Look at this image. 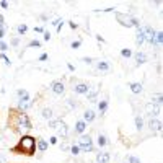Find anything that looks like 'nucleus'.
<instances>
[{
    "mask_svg": "<svg viewBox=\"0 0 163 163\" xmlns=\"http://www.w3.org/2000/svg\"><path fill=\"white\" fill-rule=\"evenodd\" d=\"M62 26H64V20L60 21V23H59L57 26H55V30H57V33H60V31H62Z\"/></svg>",
    "mask_w": 163,
    "mask_h": 163,
    "instance_id": "nucleus-43",
    "label": "nucleus"
},
{
    "mask_svg": "<svg viewBox=\"0 0 163 163\" xmlns=\"http://www.w3.org/2000/svg\"><path fill=\"white\" fill-rule=\"evenodd\" d=\"M98 109H100L101 113V116L106 113V109H108V100H101L100 103H98Z\"/></svg>",
    "mask_w": 163,
    "mask_h": 163,
    "instance_id": "nucleus-23",
    "label": "nucleus"
},
{
    "mask_svg": "<svg viewBox=\"0 0 163 163\" xmlns=\"http://www.w3.org/2000/svg\"><path fill=\"white\" fill-rule=\"evenodd\" d=\"M129 88H131L132 93H136V95H139V93H142V91H144L142 83H139V82H132V83L129 85Z\"/></svg>",
    "mask_w": 163,
    "mask_h": 163,
    "instance_id": "nucleus-17",
    "label": "nucleus"
},
{
    "mask_svg": "<svg viewBox=\"0 0 163 163\" xmlns=\"http://www.w3.org/2000/svg\"><path fill=\"white\" fill-rule=\"evenodd\" d=\"M21 113L18 108H10L8 109V121H7V127L13 132V134H21L20 131V116Z\"/></svg>",
    "mask_w": 163,
    "mask_h": 163,
    "instance_id": "nucleus-2",
    "label": "nucleus"
},
{
    "mask_svg": "<svg viewBox=\"0 0 163 163\" xmlns=\"http://www.w3.org/2000/svg\"><path fill=\"white\" fill-rule=\"evenodd\" d=\"M64 121L62 119L59 117V119H51V121H49V127H51V129H57V127L62 124Z\"/></svg>",
    "mask_w": 163,
    "mask_h": 163,
    "instance_id": "nucleus-25",
    "label": "nucleus"
},
{
    "mask_svg": "<svg viewBox=\"0 0 163 163\" xmlns=\"http://www.w3.org/2000/svg\"><path fill=\"white\" fill-rule=\"evenodd\" d=\"M121 55L129 59V57H132V51H131V49H127V47H124V49H121Z\"/></svg>",
    "mask_w": 163,
    "mask_h": 163,
    "instance_id": "nucleus-30",
    "label": "nucleus"
},
{
    "mask_svg": "<svg viewBox=\"0 0 163 163\" xmlns=\"http://www.w3.org/2000/svg\"><path fill=\"white\" fill-rule=\"evenodd\" d=\"M10 153L15 155H25V157H33L36 153V137L30 134H23L20 140L10 148Z\"/></svg>",
    "mask_w": 163,
    "mask_h": 163,
    "instance_id": "nucleus-1",
    "label": "nucleus"
},
{
    "mask_svg": "<svg viewBox=\"0 0 163 163\" xmlns=\"http://www.w3.org/2000/svg\"><path fill=\"white\" fill-rule=\"evenodd\" d=\"M127 163H140V160L136 155H129V157H127Z\"/></svg>",
    "mask_w": 163,
    "mask_h": 163,
    "instance_id": "nucleus-32",
    "label": "nucleus"
},
{
    "mask_svg": "<svg viewBox=\"0 0 163 163\" xmlns=\"http://www.w3.org/2000/svg\"><path fill=\"white\" fill-rule=\"evenodd\" d=\"M134 55V59H136V64H137V67H140L142 64H145L147 62V54L145 52H136V54H132Z\"/></svg>",
    "mask_w": 163,
    "mask_h": 163,
    "instance_id": "nucleus-13",
    "label": "nucleus"
},
{
    "mask_svg": "<svg viewBox=\"0 0 163 163\" xmlns=\"http://www.w3.org/2000/svg\"><path fill=\"white\" fill-rule=\"evenodd\" d=\"M5 33H7V26H5V28H0V41H3Z\"/></svg>",
    "mask_w": 163,
    "mask_h": 163,
    "instance_id": "nucleus-39",
    "label": "nucleus"
},
{
    "mask_svg": "<svg viewBox=\"0 0 163 163\" xmlns=\"http://www.w3.org/2000/svg\"><path fill=\"white\" fill-rule=\"evenodd\" d=\"M51 39V33L49 31H44V41H49Z\"/></svg>",
    "mask_w": 163,
    "mask_h": 163,
    "instance_id": "nucleus-46",
    "label": "nucleus"
},
{
    "mask_svg": "<svg viewBox=\"0 0 163 163\" xmlns=\"http://www.w3.org/2000/svg\"><path fill=\"white\" fill-rule=\"evenodd\" d=\"M47 59V54H41L39 55V60H46Z\"/></svg>",
    "mask_w": 163,
    "mask_h": 163,
    "instance_id": "nucleus-50",
    "label": "nucleus"
},
{
    "mask_svg": "<svg viewBox=\"0 0 163 163\" xmlns=\"http://www.w3.org/2000/svg\"><path fill=\"white\" fill-rule=\"evenodd\" d=\"M60 21H62V20H60V18H57V20H54V21H52L51 25H52V26H57V25L60 23Z\"/></svg>",
    "mask_w": 163,
    "mask_h": 163,
    "instance_id": "nucleus-47",
    "label": "nucleus"
},
{
    "mask_svg": "<svg viewBox=\"0 0 163 163\" xmlns=\"http://www.w3.org/2000/svg\"><path fill=\"white\" fill-rule=\"evenodd\" d=\"M134 122H136V129L140 132L144 129V119H142V116H136V119H134Z\"/></svg>",
    "mask_w": 163,
    "mask_h": 163,
    "instance_id": "nucleus-22",
    "label": "nucleus"
},
{
    "mask_svg": "<svg viewBox=\"0 0 163 163\" xmlns=\"http://www.w3.org/2000/svg\"><path fill=\"white\" fill-rule=\"evenodd\" d=\"M69 26L72 28V30H77V28H79V23H75V21H69Z\"/></svg>",
    "mask_w": 163,
    "mask_h": 163,
    "instance_id": "nucleus-41",
    "label": "nucleus"
},
{
    "mask_svg": "<svg viewBox=\"0 0 163 163\" xmlns=\"http://www.w3.org/2000/svg\"><path fill=\"white\" fill-rule=\"evenodd\" d=\"M96 41H98V42H104V39L100 36V34H96Z\"/></svg>",
    "mask_w": 163,
    "mask_h": 163,
    "instance_id": "nucleus-52",
    "label": "nucleus"
},
{
    "mask_svg": "<svg viewBox=\"0 0 163 163\" xmlns=\"http://www.w3.org/2000/svg\"><path fill=\"white\" fill-rule=\"evenodd\" d=\"M49 144L55 145V144H57V137H51V139H49Z\"/></svg>",
    "mask_w": 163,
    "mask_h": 163,
    "instance_id": "nucleus-44",
    "label": "nucleus"
},
{
    "mask_svg": "<svg viewBox=\"0 0 163 163\" xmlns=\"http://www.w3.org/2000/svg\"><path fill=\"white\" fill-rule=\"evenodd\" d=\"M96 69L100 70V72H108L109 70V62H106V60H100L96 64Z\"/></svg>",
    "mask_w": 163,
    "mask_h": 163,
    "instance_id": "nucleus-21",
    "label": "nucleus"
},
{
    "mask_svg": "<svg viewBox=\"0 0 163 163\" xmlns=\"http://www.w3.org/2000/svg\"><path fill=\"white\" fill-rule=\"evenodd\" d=\"M41 116L42 119H46V121H51V119H54V111L52 108H44L41 111Z\"/></svg>",
    "mask_w": 163,
    "mask_h": 163,
    "instance_id": "nucleus-20",
    "label": "nucleus"
},
{
    "mask_svg": "<svg viewBox=\"0 0 163 163\" xmlns=\"http://www.w3.org/2000/svg\"><path fill=\"white\" fill-rule=\"evenodd\" d=\"M96 144H98V147H104L106 144H108V139H106V136H103V134H100L98 136V139H96Z\"/></svg>",
    "mask_w": 163,
    "mask_h": 163,
    "instance_id": "nucleus-24",
    "label": "nucleus"
},
{
    "mask_svg": "<svg viewBox=\"0 0 163 163\" xmlns=\"http://www.w3.org/2000/svg\"><path fill=\"white\" fill-rule=\"evenodd\" d=\"M161 42H163V33L161 31H158L157 34H155V44H161Z\"/></svg>",
    "mask_w": 163,
    "mask_h": 163,
    "instance_id": "nucleus-31",
    "label": "nucleus"
},
{
    "mask_svg": "<svg viewBox=\"0 0 163 163\" xmlns=\"http://www.w3.org/2000/svg\"><path fill=\"white\" fill-rule=\"evenodd\" d=\"M85 129H87V122H85V121H82V119H80V121L75 122V127H74V132L75 134H83Z\"/></svg>",
    "mask_w": 163,
    "mask_h": 163,
    "instance_id": "nucleus-16",
    "label": "nucleus"
},
{
    "mask_svg": "<svg viewBox=\"0 0 163 163\" xmlns=\"http://www.w3.org/2000/svg\"><path fill=\"white\" fill-rule=\"evenodd\" d=\"M55 131H57V136H59V137H62V139H67V137H69V127H67L65 122H62Z\"/></svg>",
    "mask_w": 163,
    "mask_h": 163,
    "instance_id": "nucleus-14",
    "label": "nucleus"
},
{
    "mask_svg": "<svg viewBox=\"0 0 163 163\" xmlns=\"http://www.w3.org/2000/svg\"><path fill=\"white\" fill-rule=\"evenodd\" d=\"M0 163H7V158H5V155H0Z\"/></svg>",
    "mask_w": 163,
    "mask_h": 163,
    "instance_id": "nucleus-51",
    "label": "nucleus"
},
{
    "mask_svg": "<svg viewBox=\"0 0 163 163\" xmlns=\"http://www.w3.org/2000/svg\"><path fill=\"white\" fill-rule=\"evenodd\" d=\"M82 60H83L85 64H88V65H90V64H93V62H95V59H93V57H82Z\"/></svg>",
    "mask_w": 163,
    "mask_h": 163,
    "instance_id": "nucleus-38",
    "label": "nucleus"
},
{
    "mask_svg": "<svg viewBox=\"0 0 163 163\" xmlns=\"http://www.w3.org/2000/svg\"><path fill=\"white\" fill-rule=\"evenodd\" d=\"M17 95H18V104H25V103H30V93L26 90L20 88L17 90Z\"/></svg>",
    "mask_w": 163,
    "mask_h": 163,
    "instance_id": "nucleus-9",
    "label": "nucleus"
},
{
    "mask_svg": "<svg viewBox=\"0 0 163 163\" xmlns=\"http://www.w3.org/2000/svg\"><path fill=\"white\" fill-rule=\"evenodd\" d=\"M26 31H28V25H18L17 26V33H18V36H23V34H26Z\"/></svg>",
    "mask_w": 163,
    "mask_h": 163,
    "instance_id": "nucleus-26",
    "label": "nucleus"
},
{
    "mask_svg": "<svg viewBox=\"0 0 163 163\" xmlns=\"http://www.w3.org/2000/svg\"><path fill=\"white\" fill-rule=\"evenodd\" d=\"M114 15H116L117 23L121 25V26H124V28H139V26H140V21H139L136 17H132V15L121 13V12H116Z\"/></svg>",
    "mask_w": 163,
    "mask_h": 163,
    "instance_id": "nucleus-3",
    "label": "nucleus"
},
{
    "mask_svg": "<svg viewBox=\"0 0 163 163\" xmlns=\"http://www.w3.org/2000/svg\"><path fill=\"white\" fill-rule=\"evenodd\" d=\"M136 44L140 47L142 44H145V33H144V28L139 26L137 28V34H136Z\"/></svg>",
    "mask_w": 163,
    "mask_h": 163,
    "instance_id": "nucleus-11",
    "label": "nucleus"
},
{
    "mask_svg": "<svg viewBox=\"0 0 163 163\" xmlns=\"http://www.w3.org/2000/svg\"><path fill=\"white\" fill-rule=\"evenodd\" d=\"M79 148L82 152L88 153V152H93V140H91L90 136H87V134H82L80 136V140H79Z\"/></svg>",
    "mask_w": 163,
    "mask_h": 163,
    "instance_id": "nucleus-4",
    "label": "nucleus"
},
{
    "mask_svg": "<svg viewBox=\"0 0 163 163\" xmlns=\"http://www.w3.org/2000/svg\"><path fill=\"white\" fill-rule=\"evenodd\" d=\"M42 42L39 39H31L30 42H28V47H41Z\"/></svg>",
    "mask_w": 163,
    "mask_h": 163,
    "instance_id": "nucleus-28",
    "label": "nucleus"
},
{
    "mask_svg": "<svg viewBox=\"0 0 163 163\" xmlns=\"http://www.w3.org/2000/svg\"><path fill=\"white\" fill-rule=\"evenodd\" d=\"M95 117H96L95 111L93 109H87V111L83 113V119H82V121H85V122H93Z\"/></svg>",
    "mask_w": 163,
    "mask_h": 163,
    "instance_id": "nucleus-15",
    "label": "nucleus"
},
{
    "mask_svg": "<svg viewBox=\"0 0 163 163\" xmlns=\"http://www.w3.org/2000/svg\"><path fill=\"white\" fill-rule=\"evenodd\" d=\"M10 44H12L13 47H17V46L20 44V38H18V36H15V38H12V39H10Z\"/></svg>",
    "mask_w": 163,
    "mask_h": 163,
    "instance_id": "nucleus-36",
    "label": "nucleus"
},
{
    "mask_svg": "<svg viewBox=\"0 0 163 163\" xmlns=\"http://www.w3.org/2000/svg\"><path fill=\"white\" fill-rule=\"evenodd\" d=\"M0 7H2L3 10H7V8L10 7V3H8V2H5V0H2V2H0Z\"/></svg>",
    "mask_w": 163,
    "mask_h": 163,
    "instance_id": "nucleus-40",
    "label": "nucleus"
},
{
    "mask_svg": "<svg viewBox=\"0 0 163 163\" xmlns=\"http://www.w3.org/2000/svg\"><path fill=\"white\" fill-rule=\"evenodd\" d=\"M0 59H2V60H3L5 64H7V65H10V64H12V62H10V59H8V57H7V55H5V54H2V52H0Z\"/></svg>",
    "mask_w": 163,
    "mask_h": 163,
    "instance_id": "nucleus-37",
    "label": "nucleus"
},
{
    "mask_svg": "<svg viewBox=\"0 0 163 163\" xmlns=\"http://www.w3.org/2000/svg\"><path fill=\"white\" fill-rule=\"evenodd\" d=\"M88 90H90V85L85 83V82H79V83H75V87H74V91L77 95H87Z\"/></svg>",
    "mask_w": 163,
    "mask_h": 163,
    "instance_id": "nucleus-8",
    "label": "nucleus"
},
{
    "mask_svg": "<svg viewBox=\"0 0 163 163\" xmlns=\"http://www.w3.org/2000/svg\"><path fill=\"white\" fill-rule=\"evenodd\" d=\"M36 148H38L39 152H46L47 148H49L47 140H44V139H36Z\"/></svg>",
    "mask_w": 163,
    "mask_h": 163,
    "instance_id": "nucleus-19",
    "label": "nucleus"
},
{
    "mask_svg": "<svg viewBox=\"0 0 163 163\" xmlns=\"http://www.w3.org/2000/svg\"><path fill=\"white\" fill-rule=\"evenodd\" d=\"M150 103H153V104H157V106H161V103H163V96H161V93H158V95H155L153 98H152V101Z\"/></svg>",
    "mask_w": 163,
    "mask_h": 163,
    "instance_id": "nucleus-27",
    "label": "nucleus"
},
{
    "mask_svg": "<svg viewBox=\"0 0 163 163\" xmlns=\"http://www.w3.org/2000/svg\"><path fill=\"white\" fill-rule=\"evenodd\" d=\"M34 33H44V28L42 26H34Z\"/></svg>",
    "mask_w": 163,
    "mask_h": 163,
    "instance_id": "nucleus-42",
    "label": "nucleus"
},
{
    "mask_svg": "<svg viewBox=\"0 0 163 163\" xmlns=\"http://www.w3.org/2000/svg\"><path fill=\"white\" fill-rule=\"evenodd\" d=\"M60 148H62L64 152H69V150H70V147H69L67 144H62V145H60Z\"/></svg>",
    "mask_w": 163,
    "mask_h": 163,
    "instance_id": "nucleus-45",
    "label": "nucleus"
},
{
    "mask_svg": "<svg viewBox=\"0 0 163 163\" xmlns=\"http://www.w3.org/2000/svg\"><path fill=\"white\" fill-rule=\"evenodd\" d=\"M124 163H127V161H124Z\"/></svg>",
    "mask_w": 163,
    "mask_h": 163,
    "instance_id": "nucleus-53",
    "label": "nucleus"
},
{
    "mask_svg": "<svg viewBox=\"0 0 163 163\" xmlns=\"http://www.w3.org/2000/svg\"><path fill=\"white\" fill-rule=\"evenodd\" d=\"M30 129H33V122H31L30 116H28L26 113H21V116H20V131L23 132V131H30Z\"/></svg>",
    "mask_w": 163,
    "mask_h": 163,
    "instance_id": "nucleus-5",
    "label": "nucleus"
},
{
    "mask_svg": "<svg viewBox=\"0 0 163 163\" xmlns=\"http://www.w3.org/2000/svg\"><path fill=\"white\" fill-rule=\"evenodd\" d=\"M100 88H101V87H98V88H91V87H90L88 93H87V98H88V101H90V103H95V101H96L98 93H100Z\"/></svg>",
    "mask_w": 163,
    "mask_h": 163,
    "instance_id": "nucleus-12",
    "label": "nucleus"
},
{
    "mask_svg": "<svg viewBox=\"0 0 163 163\" xmlns=\"http://www.w3.org/2000/svg\"><path fill=\"white\" fill-rule=\"evenodd\" d=\"M148 127H150V131H152V132H160V131H161V127H163V124H161L160 119L152 117L150 121H148Z\"/></svg>",
    "mask_w": 163,
    "mask_h": 163,
    "instance_id": "nucleus-10",
    "label": "nucleus"
},
{
    "mask_svg": "<svg viewBox=\"0 0 163 163\" xmlns=\"http://www.w3.org/2000/svg\"><path fill=\"white\" fill-rule=\"evenodd\" d=\"M70 153H72V155H79L80 153L79 145H72V147H70Z\"/></svg>",
    "mask_w": 163,
    "mask_h": 163,
    "instance_id": "nucleus-33",
    "label": "nucleus"
},
{
    "mask_svg": "<svg viewBox=\"0 0 163 163\" xmlns=\"http://www.w3.org/2000/svg\"><path fill=\"white\" fill-rule=\"evenodd\" d=\"M51 91L54 95H64V91H65V85L62 83V80H54L51 83Z\"/></svg>",
    "mask_w": 163,
    "mask_h": 163,
    "instance_id": "nucleus-7",
    "label": "nucleus"
},
{
    "mask_svg": "<svg viewBox=\"0 0 163 163\" xmlns=\"http://www.w3.org/2000/svg\"><path fill=\"white\" fill-rule=\"evenodd\" d=\"M109 160H111V155L108 152H100L96 155V161L98 163H108Z\"/></svg>",
    "mask_w": 163,
    "mask_h": 163,
    "instance_id": "nucleus-18",
    "label": "nucleus"
},
{
    "mask_svg": "<svg viewBox=\"0 0 163 163\" xmlns=\"http://www.w3.org/2000/svg\"><path fill=\"white\" fill-rule=\"evenodd\" d=\"M145 113H147V116L148 117H157L158 114H160V106H157V104H153V103H147L145 104Z\"/></svg>",
    "mask_w": 163,
    "mask_h": 163,
    "instance_id": "nucleus-6",
    "label": "nucleus"
},
{
    "mask_svg": "<svg viewBox=\"0 0 163 163\" xmlns=\"http://www.w3.org/2000/svg\"><path fill=\"white\" fill-rule=\"evenodd\" d=\"M7 49H8V44H7L5 41H0V52L3 54V52L7 51Z\"/></svg>",
    "mask_w": 163,
    "mask_h": 163,
    "instance_id": "nucleus-35",
    "label": "nucleus"
},
{
    "mask_svg": "<svg viewBox=\"0 0 163 163\" xmlns=\"http://www.w3.org/2000/svg\"><path fill=\"white\" fill-rule=\"evenodd\" d=\"M67 106L70 109H75L77 106H79V103H77V100H74V98H69V100H67Z\"/></svg>",
    "mask_w": 163,
    "mask_h": 163,
    "instance_id": "nucleus-29",
    "label": "nucleus"
},
{
    "mask_svg": "<svg viewBox=\"0 0 163 163\" xmlns=\"http://www.w3.org/2000/svg\"><path fill=\"white\" fill-rule=\"evenodd\" d=\"M82 46V41L79 39V41H72V42H70V47H72V49H79Z\"/></svg>",
    "mask_w": 163,
    "mask_h": 163,
    "instance_id": "nucleus-34",
    "label": "nucleus"
},
{
    "mask_svg": "<svg viewBox=\"0 0 163 163\" xmlns=\"http://www.w3.org/2000/svg\"><path fill=\"white\" fill-rule=\"evenodd\" d=\"M39 20H41V21H49L47 15H39Z\"/></svg>",
    "mask_w": 163,
    "mask_h": 163,
    "instance_id": "nucleus-48",
    "label": "nucleus"
},
{
    "mask_svg": "<svg viewBox=\"0 0 163 163\" xmlns=\"http://www.w3.org/2000/svg\"><path fill=\"white\" fill-rule=\"evenodd\" d=\"M67 69L70 70V72H75V67L72 65V64H67Z\"/></svg>",
    "mask_w": 163,
    "mask_h": 163,
    "instance_id": "nucleus-49",
    "label": "nucleus"
}]
</instances>
